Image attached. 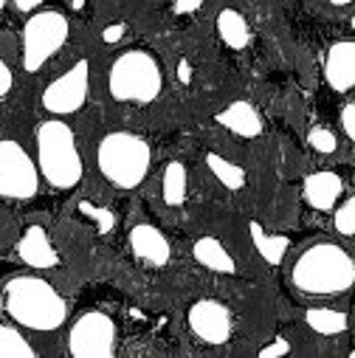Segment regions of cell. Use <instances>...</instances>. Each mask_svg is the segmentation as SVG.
<instances>
[{
  "label": "cell",
  "instance_id": "23",
  "mask_svg": "<svg viewBox=\"0 0 355 358\" xmlns=\"http://www.w3.org/2000/svg\"><path fill=\"white\" fill-rule=\"evenodd\" d=\"M333 223H335V231L344 234V237H355V195L347 198L344 203H338L335 215H333Z\"/></svg>",
  "mask_w": 355,
  "mask_h": 358
},
{
  "label": "cell",
  "instance_id": "2",
  "mask_svg": "<svg viewBox=\"0 0 355 358\" xmlns=\"http://www.w3.org/2000/svg\"><path fill=\"white\" fill-rule=\"evenodd\" d=\"M291 285L319 299L341 296L355 288V259L338 243H313L291 265Z\"/></svg>",
  "mask_w": 355,
  "mask_h": 358
},
{
  "label": "cell",
  "instance_id": "25",
  "mask_svg": "<svg viewBox=\"0 0 355 358\" xmlns=\"http://www.w3.org/2000/svg\"><path fill=\"white\" fill-rule=\"evenodd\" d=\"M259 355H262V358H282V355H291V341L282 338V336H277L271 344H265V347L259 350Z\"/></svg>",
  "mask_w": 355,
  "mask_h": 358
},
{
  "label": "cell",
  "instance_id": "31",
  "mask_svg": "<svg viewBox=\"0 0 355 358\" xmlns=\"http://www.w3.org/2000/svg\"><path fill=\"white\" fill-rule=\"evenodd\" d=\"M122 34H124V26L119 23V26H110L108 31H105V43H116V40H122Z\"/></svg>",
  "mask_w": 355,
  "mask_h": 358
},
{
  "label": "cell",
  "instance_id": "34",
  "mask_svg": "<svg viewBox=\"0 0 355 358\" xmlns=\"http://www.w3.org/2000/svg\"><path fill=\"white\" fill-rule=\"evenodd\" d=\"M349 26H352V31H355V15H352V20H349Z\"/></svg>",
  "mask_w": 355,
  "mask_h": 358
},
{
  "label": "cell",
  "instance_id": "12",
  "mask_svg": "<svg viewBox=\"0 0 355 358\" xmlns=\"http://www.w3.org/2000/svg\"><path fill=\"white\" fill-rule=\"evenodd\" d=\"M302 195L307 201L310 209L316 212H333L344 195V181L338 172H330V169H319V172H310L305 178V187H302Z\"/></svg>",
  "mask_w": 355,
  "mask_h": 358
},
{
  "label": "cell",
  "instance_id": "30",
  "mask_svg": "<svg viewBox=\"0 0 355 358\" xmlns=\"http://www.w3.org/2000/svg\"><path fill=\"white\" fill-rule=\"evenodd\" d=\"M15 6H17V12L31 15V12H37L43 6V0H15Z\"/></svg>",
  "mask_w": 355,
  "mask_h": 358
},
{
  "label": "cell",
  "instance_id": "33",
  "mask_svg": "<svg viewBox=\"0 0 355 358\" xmlns=\"http://www.w3.org/2000/svg\"><path fill=\"white\" fill-rule=\"evenodd\" d=\"M6 9V0H0V12H3Z\"/></svg>",
  "mask_w": 355,
  "mask_h": 358
},
{
  "label": "cell",
  "instance_id": "28",
  "mask_svg": "<svg viewBox=\"0 0 355 358\" xmlns=\"http://www.w3.org/2000/svg\"><path fill=\"white\" fill-rule=\"evenodd\" d=\"M201 3H203V0H172V9H175L178 15H189V12H195Z\"/></svg>",
  "mask_w": 355,
  "mask_h": 358
},
{
  "label": "cell",
  "instance_id": "22",
  "mask_svg": "<svg viewBox=\"0 0 355 358\" xmlns=\"http://www.w3.org/2000/svg\"><path fill=\"white\" fill-rule=\"evenodd\" d=\"M206 164H209V169H212V175L217 178V181L226 187V189H242L245 187V169L242 166H237L234 161H229V158H223V155H217V152H209L206 155Z\"/></svg>",
  "mask_w": 355,
  "mask_h": 358
},
{
  "label": "cell",
  "instance_id": "17",
  "mask_svg": "<svg viewBox=\"0 0 355 358\" xmlns=\"http://www.w3.org/2000/svg\"><path fill=\"white\" fill-rule=\"evenodd\" d=\"M248 231H251V243L254 248L259 251V257L268 262V265H282L288 248H291V237L288 234H268L256 220L248 223Z\"/></svg>",
  "mask_w": 355,
  "mask_h": 358
},
{
  "label": "cell",
  "instance_id": "1",
  "mask_svg": "<svg viewBox=\"0 0 355 358\" xmlns=\"http://www.w3.org/2000/svg\"><path fill=\"white\" fill-rule=\"evenodd\" d=\"M0 308L9 322L34 333H54L68 319L65 296L37 274L9 277L0 288Z\"/></svg>",
  "mask_w": 355,
  "mask_h": 358
},
{
  "label": "cell",
  "instance_id": "7",
  "mask_svg": "<svg viewBox=\"0 0 355 358\" xmlns=\"http://www.w3.org/2000/svg\"><path fill=\"white\" fill-rule=\"evenodd\" d=\"M40 166L37 158L15 138H0V198L31 201L40 192Z\"/></svg>",
  "mask_w": 355,
  "mask_h": 358
},
{
  "label": "cell",
  "instance_id": "8",
  "mask_svg": "<svg viewBox=\"0 0 355 358\" xmlns=\"http://www.w3.org/2000/svg\"><path fill=\"white\" fill-rule=\"evenodd\" d=\"M116 347V322L102 310H85L68 330V355L73 358H113Z\"/></svg>",
  "mask_w": 355,
  "mask_h": 358
},
{
  "label": "cell",
  "instance_id": "29",
  "mask_svg": "<svg viewBox=\"0 0 355 358\" xmlns=\"http://www.w3.org/2000/svg\"><path fill=\"white\" fill-rule=\"evenodd\" d=\"M85 212H87V215H94V217H99V220H102V231H108V229L113 226V217H110L108 212H99V209H94V206H85Z\"/></svg>",
  "mask_w": 355,
  "mask_h": 358
},
{
  "label": "cell",
  "instance_id": "9",
  "mask_svg": "<svg viewBox=\"0 0 355 358\" xmlns=\"http://www.w3.org/2000/svg\"><path fill=\"white\" fill-rule=\"evenodd\" d=\"M91 91V65L87 59H76L65 73L51 79L40 94V105L51 116H73L85 108Z\"/></svg>",
  "mask_w": 355,
  "mask_h": 358
},
{
  "label": "cell",
  "instance_id": "27",
  "mask_svg": "<svg viewBox=\"0 0 355 358\" xmlns=\"http://www.w3.org/2000/svg\"><path fill=\"white\" fill-rule=\"evenodd\" d=\"M12 87H15V73L3 59H0V99H6L12 94Z\"/></svg>",
  "mask_w": 355,
  "mask_h": 358
},
{
  "label": "cell",
  "instance_id": "11",
  "mask_svg": "<svg viewBox=\"0 0 355 358\" xmlns=\"http://www.w3.org/2000/svg\"><path fill=\"white\" fill-rule=\"evenodd\" d=\"M324 79L335 94L355 87V40H338L324 54Z\"/></svg>",
  "mask_w": 355,
  "mask_h": 358
},
{
  "label": "cell",
  "instance_id": "20",
  "mask_svg": "<svg viewBox=\"0 0 355 358\" xmlns=\"http://www.w3.org/2000/svg\"><path fill=\"white\" fill-rule=\"evenodd\" d=\"M305 322L319 336H335L349 327V316L344 310H333V308H310L305 313Z\"/></svg>",
  "mask_w": 355,
  "mask_h": 358
},
{
  "label": "cell",
  "instance_id": "5",
  "mask_svg": "<svg viewBox=\"0 0 355 358\" xmlns=\"http://www.w3.org/2000/svg\"><path fill=\"white\" fill-rule=\"evenodd\" d=\"M108 87L116 102H130V105H150L161 96L164 91V71L161 62L144 51V48H130L122 51L108 71Z\"/></svg>",
  "mask_w": 355,
  "mask_h": 358
},
{
  "label": "cell",
  "instance_id": "32",
  "mask_svg": "<svg viewBox=\"0 0 355 358\" xmlns=\"http://www.w3.org/2000/svg\"><path fill=\"white\" fill-rule=\"evenodd\" d=\"M333 6H347V3H352V0H330Z\"/></svg>",
  "mask_w": 355,
  "mask_h": 358
},
{
  "label": "cell",
  "instance_id": "4",
  "mask_svg": "<svg viewBox=\"0 0 355 358\" xmlns=\"http://www.w3.org/2000/svg\"><path fill=\"white\" fill-rule=\"evenodd\" d=\"M152 164V147L130 130H110L96 144V166L116 189H138Z\"/></svg>",
  "mask_w": 355,
  "mask_h": 358
},
{
  "label": "cell",
  "instance_id": "10",
  "mask_svg": "<svg viewBox=\"0 0 355 358\" xmlns=\"http://www.w3.org/2000/svg\"><path fill=\"white\" fill-rule=\"evenodd\" d=\"M189 330L206 341V344H226L231 338V330H234V319H231V310L217 302V299H198L192 308H189Z\"/></svg>",
  "mask_w": 355,
  "mask_h": 358
},
{
  "label": "cell",
  "instance_id": "6",
  "mask_svg": "<svg viewBox=\"0 0 355 358\" xmlns=\"http://www.w3.org/2000/svg\"><path fill=\"white\" fill-rule=\"evenodd\" d=\"M71 23L57 9H37L23 26V71L37 73L65 43Z\"/></svg>",
  "mask_w": 355,
  "mask_h": 358
},
{
  "label": "cell",
  "instance_id": "15",
  "mask_svg": "<svg viewBox=\"0 0 355 358\" xmlns=\"http://www.w3.org/2000/svg\"><path fill=\"white\" fill-rule=\"evenodd\" d=\"M217 122L226 130H231V133H237L242 138H256L262 133V116H259V110L251 102H242V99L240 102H231L229 108H223L217 113Z\"/></svg>",
  "mask_w": 355,
  "mask_h": 358
},
{
  "label": "cell",
  "instance_id": "19",
  "mask_svg": "<svg viewBox=\"0 0 355 358\" xmlns=\"http://www.w3.org/2000/svg\"><path fill=\"white\" fill-rule=\"evenodd\" d=\"M217 34L229 48H245L251 40V29L248 20L237 12V9H223L217 15Z\"/></svg>",
  "mask_w": 355,
  "mask_h": 358
},
{
  "label": "cell",
  "instance_id": "26",
  "mask_svg": "<svg viewBox=\"0 0 355 358\" xmlns=\"http://www.w3.org/2000/svg\"><path fill=\"white\" fill-rule=\"evenodd\" d=\"M341 130H344V136L355 144V102H349V105L341 110Z\"/></svg>",
  "mask_w": 355,
  "mask_h": 358
},
{
  "label": "cell",
  "instance_id": "21",
  "mask_svg": "<svg viewBox=\"0 0 355 358\" xmlns=\"http://www.w3.org/2000/svg\"><path fill=\"white\" fill-rule=\"evenodd\" d=\"M0 358H37V350L15 322H0Z\"/></svg>",
  "mask_w": 355,
  "mask_h": 358
},
{
  "label": "cell",
  "instance_id": "24",
  "mask_svg": "<svg viewBox=\"0 0 355 358\" xmlns=\"http://www.w3.org/2000/svg\"><path fill=\"white\" fill-rule=\"evenodd\" d=\"M307 144L316 150V152H335V147H338V138H335V133L333 130H327V127H310V133H307Z\"/></svg>",
  "mask_w": 355,
  "mask_h": 358
},
{
  "label": "cell",
  "instance_id": "3",
  "mask_svg": "<svg viewBox=\"0 0 355 358\" xmlns=\"http://www.w3.org/2000/svg\"><path fill=\"white\" fill-rule=\"evenodd\" d=\"M34 147H37V166L43 181L54 189H73L79 187L85 164L79 155V144L73 130L62 119H45L34 130Z\"/></svg>",
  "mask_w": 355,
  "mask_h": 358
},
{
  "label": "cell",
  "instance_id": "14",
  "mask_svg": "<svg viewBox=\"0 0 355 358\" xmlns=\"http://www.w3.org/2000/svg\"><path fill=\"white\" fill-rule=\"evenodd\" d=\"M127 243H130V251H133L138 259L150 262V265H166L169 257H172L169 240H166L155 226H150V223L133 226L130 234H127Z\"/></svg>",
  "mask_w": 355,
  "mask_h": 358
},
{
  "label": "cell",
  "instance_id": "18",
  "mask_svg": "<svg viewBox=\"0 0 355 358\" xmlns=\"http://www.w3.org/2000/svg\"><path fill=\"white\" fill-rule=\"evenodd\" d=\"M189 189V169L184 161H169L161 175V195L166 206H181Z\"/></svg>",
  "mask_w": 355,
  "mask_h": 358
},
{
  "label": "cell",
  "instance_id": "16",
  "mask_svg": "<svg viewBox=\"0 0 355 358\" xmlns=\"http://www.w3.org/2000/svg\"><path fill=\"white\" fill-rule=\"evenodd\" d=\"M192 254H195V259H198L203 268H209V271H215V274H237L234 257L229 254V248H226L217 237H201V240L195 243Z\"/></svg>",
  "mask_w": 355,
  "mask_h": 358
},
{
  "label": "cell",
  "instance_id": "13",
  "mask_svg": "<svg viewBox=\"0 0 355 358\" xmlns=\"http://www.w3.org/2000/svg\"><path fill=\"white\" fill-rule=\"evenodd\" d=\"M15 251L29 268H37V271H45V268H57L59 265V254H57L54 243L48 240V234L43 231V226H29L26 234L17 240Z\"/></svg>",
  "mask_w": 355,
  "mask_h": 358
}]
</instances>
